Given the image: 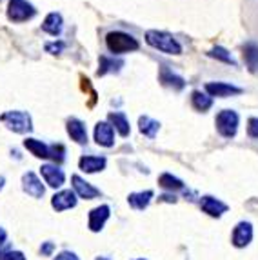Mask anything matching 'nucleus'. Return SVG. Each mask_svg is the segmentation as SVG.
<instances>
[{
  "instance_id": "f257e3e1",
  "label": "nucleus",
  "mask_w": 258,
  "mask_h": 260,
  "mask_svg": "<svg viewBox=\"0 0 258 260\" xmlns=\"http://www.w3.org/2000/svg\"><path fill=\"white\" fill-rule=\"evenodd\" d=\"M146 42L151 48L158 49V51L166 53V55H182V46L171 33L168 31H158V29H149L146 31Z\"/></svg>"
},
{
  "instance_id": "f03ea898",
  "label": "nucleus",
  "mask_w": 258,
  "mask_h": 260,
  "mask_svg": "<svg viewBox=\"0 0 258 260\" xmlns=\"http://www.w3.org/2000/svg\"><path fill=\"white\" fill-rule=\"evenodd\" d=\"M106 46L113 55H125V53L137 51L140 48V42L125 31H109L106 35Z\"/></svg>"
},
{
  "instance_id": "7ed1b4c3",
  "label": "nucleus",
  "mask_w": 258,
  "mask_h": 260,
  "mask_svg": "<svg viewBox=\"0 0 258 260\" xmlns=\"http://www.w3.org/2000/svg\"><path fill=\"white\" fill-rule=\"evenodd\" d=\"M0 122L4 124L8 129L15 133H29L33 129V122H31L29 113L26 111H6L0 115Z\"/></svg>"
},
{
  "instance_id": "20e7f679",
  "label": "nucleus",
  "mask_w": 258,
  "mask_h": 260,
  "mask_svg": "<svg viewBox=\"0 0 258 260\" xmlns=\"http://www.w3.org/2000/svg\"><path fill=\"white\" fill-rule=\"evenodd\" d=\"M37 15V9L27 0H9L8 4V18L13 24H22L27 22Z\"/></svg>"
},
{
  "instance_id": "39448f33",
  "label": "nucleus",
  "mask_w": 258,
  "mask_h": 260,
  "mask_svg": "<svg viewBox=\"0 0 258 260\" xmlns=\"http://www.w3.org/2000/svg\"><path fill=\"white\" fill-rule=\"evenodd\" d=\"M216 131H218L224 139H233L238 131V115L233 109H222L216 115Z\"/></svg>"
},
{
  "instance_id": "423d86ee",
  "label": "nucleus",
  "mask_w": 258,
  "mask_h": 260,
  "mask_svg": "<svg viewBox=\"0 0 258 260\" xmlns=\"http://www.w3.org/2000/svg\"><path fill=\"white\" fill-rule=\"evenodd\" d=\"M206 93L209 96H220V99H228L233 95H242L244 89L238 86H233L229 82H207Z\"/></svg>"
},
{
  "instance_id": "0eeeda50",
  "label": "nucleus",
  "mask_w": 258,
  "mask_h": 260,
  "mask_svg": "<svg viewBox=\"0 0 258 260\" xmlns=\"http://www.w3.org/2000/svg\"><path fill=\"white\" fill-rule=\"evenodd\" d=\"M95 142L104 148H111L115 144V129L109 122H99L95 126Z\"/></svg>"
},
{
  "instance_id": "6e6552de",
  "label": "nucleus",
  "mask_w": 258,
  "mask_h": 260,
  "mask_svg": "<svg viewBox=\"0 0 258 260\" xmlns=\"http://www.w3.org/2000/svg\"><path fill=\"white\" fill-rule=\"evenodd\" d=\"M40 173H42L46 184H49L51 187H60L66 180L64 171H62L60 168L53 166V164H44L42 168H40Z\"/></svg>"
},
{
  "instance_id": "1a4fd4ad",
  "label": "nucleus",
  "mask_w": 258,
  "mask_h": 260,
  "mask_svg": "<svg viewBox=\"0 0 258 260\" xmlns=\"http://www.w3.org/2000/svg\"><path fill=\"white\" fill-rule=\"evenodd\" d=\"M124 68V60L122 58H115V56H108V55H100L99 58V71L96 75L104 77L108 73H118V71Z\"/></svg>"
},
{
  "instance_id": "9d476101",
  "label": "nucleus",
  "mask_w": 258,
  "mask_h": 260,
  "mask_svg": "<svg viewBox=\"0 0 258 260\" xmlns=\"http://www.w3.org/2000/svg\"><path fill=\"white\" fill-rule=\"evenodd\" d=\"M158 78H160V82H162L164 86L173 87L175 91H180V89H184V87H185V80H184V78H182L180 75L173 73L168 66H162V68H160Z\"/></svg>"
},
{
  "instance_id": "9b49d317",
  "label": "nucleus",
  "mask_w": 258,
  "mask_h": 260,
  "mask_svg": "<svg viewBox=\"0 0 258 260\" xmlns=\"http://www.w3.org/2000/svg\"><path fill=\"white\" fill-rule=\"evenodd\" d=\"M62 29H64V18H62L60 13L53 11V13H49L48 17L44 18V22H42L44 33H48V35H51V37H58L62 33Z\"/></svg>"
},
{
  "instance_id": "f8f14e48",
  "label": "nucleus",
  "mask_w": 258,
  "mask_h": 260,
  "mask_svg": "<svg viewBox=\"0 0 258 260\" xmlns=\"http://www.w3.org/2000/svg\"><path fill=\"white\" fill-rule=\"evenodd\" d=\"M253 239V228L249 222H240L233 231V244L237 247H244Z\"/></svg>"
},
{
  "instance_id": "ddd939ff",
  "label": "nucleus",
  "mask_w": 258,
  "mask_h": 260,
  "mask_svg": "<svg viewBox=\"0 0 258 260\" xmlns=\"http://www.w3.org/2000/svg\"><path fill=\"white\" fill-rule=\"evenodd\" d=\"M242 56H244L245 66L251 73L258 70V44L254 40H249L242 46Z\"/></svg>"
},
{
  "instance_id": "4468645a",
  "label": "nucleus",
  "mask_w": 258,
  "mask_h": 260,
  "mask_svg": "<svg viewBox=\"0 0 258 260\" xmlns=\"http://www.w3.org/2000/svg\"><path fill=\"white\" fill-rule=\"evenodd\" d=\"M51 206L56 211H64V209L75 208V206H77V197H75V193L71 189H64L53 197Z\"/></svg>"
},
{
  "instance_id": "2eb2a0df",
  "label": "nucleus",
  "mask_w": 258,
  "mask_h": 260,
  "mask_svg": "<svg viewBox=\"0 0 258 260\" xmlns=\"http://www.w3.org/2000/svg\"><path fill=\"white\" fill-rule=\"evenodd\" d=\"M71 182H73L75 191L78 193V197H80V199L91 200V199H95V197L100 195V191L96 189V187H93L89 182H86L84 178L78 177V175H73V177H71Z\"/></svg>"
},
{
  "instance_id": "dca6fc26",
  "label": "nucleus",
  "mask_w": 258,
  "mask_h": 260,
  "mask_svg": "<svg viewBox=\"0 0 258 260\" xmlns=\"http://www.w3.org/2000/svg\"><path fill=\"white\" fill-rule=\"evenodd\" d=\"M22 184H24V191H26L27 195L35 197V199H40L44 195V186L42 182L39 180V177L31 171H27L24 177H22Z\"/></svg>"
},
{
  "instance_id": "f3484780",
  "label": "nucleus",
  "mask_w": 258,
  "mask_h": 260,
  "mask_svg": "<svg viewBox=\"0 0 258 260\" xmlns=\"http://www.w3.org/2000/svg\"><path fill=\"white\" fill-rule=\"evenodd\" d=\"M66 129H68V135L77 144L87 142V131H86V126H84V122L82 120H78V118H69Z\"/></svg>"
},
{
  "instance_id": "a211bd4d",
  "label": "nucleus",
  "mask_w": 258,
  "mask_h": 260,
  "mask_svg": "<svg viewBox=\"0 0 258 260\" xmlns=\"http://www.w3.org/2000/svg\"><path fill=\"white\" fill-rule=\"evenodd\" d=\"M108 160L104 158V156H93V155H86L82 156L80 160H78V166H80L82 171H86V173H96V171H102L106 168Z\"/></svg>"
},
{
  "instance_id": "6ab92c4d",
  "label": "nucleus",
  "mask_w": 258,
  "mask_h": 260,
  "mask_svg": "<svg viewBox=\"0 0 258 260\" xmlns=\"http://www.w3.org/2000/svg\"><path fill=\"white\" fill-rule=\"evenodd\" d=\"M200 208H202L204 213H207L211 217H220L222 213L228 211V206L224 202H220L218 199H213V197H202Z\"/></svg>"
},
{
  "instance_id": "aec40b11",
  "label": "nucleus",
  "mask_w": 258,
  "mask_h": 260,
  "mask_svg": "<svg viewBox=\"0 0 258 260\" xmlns=\"http://www.w3.org/2000/svg\"><path fill=\"white\" fill-rule=\"evenodd\" d=\"M109 218V208L108 206H99V208L91 209L89 213V230L91 231H100Z\"/></svg>"
},
{
  "instance_id": "412c9836",
  "label": "nucleus",
  "mask_w": 258,
  "mask_h": 260,
  "mask_svg": "<svg viewBox=\"0 0 258 260\" xmlns=\"http://www.w3.org/2000/svg\"><path fill=\"white\" fill-rule=\"evenodd\" d=\"M109 122H111V126L115 127L120 137H127L131 133V127H129V120L122 111H115V113H109Z\"/></svg>"
},
{
  "instance_id": "4be33fe9",
  "label": "nucleus",
  "mask_w": 258,
  "mask_h": 260,
  "mask_svg": "<svg viewBox=\"0 0 258 260\" xmlns=\"http://www.w3.org/2000/svg\"><path fill=\"white\" fill-rule=\"evenodd\" d=\"M24 146H26L27 151H31L35 156H39V158H49V146L48 144H44L42 140H37V139H26L24 140Z\"/></svg>"
},
{
  "instance_id": "5701e85b",
  "label": "nucleus",
  "mask_w": 258,
  "mask_h": 260,
  "mask_svg": "<svg viewBox=\"0 0 258 260\" xmlns=\"http://www.w3.org/2000/svg\"><path fill=\"white\" fill-rule=\"evenodd\" d=\"M138 129L142 135H146L147 139H155L160 129V124L151 117H140L138 118Z\"/></svg>"
},
{
  "instance_id": "b1692460",
  "label": "nucleus",
  "mask_w": 258,
  "mask_h": 260,
  "mask_svg": "<svg viewBox=\"0 0 258 260\" xmlns=\"http://www.w3.org/2000/svg\"><path fill=\"white\" fill-rule=\"evenodd\" d=\"M191 104H193V108L197 109V111H207V109L213 106V96H209L206 91H193V95H191Z\"/></svg>"
},
{
  "instance_id": "393cba45",
  "label": "nucleus",
  "mask_w": 258,
  "mask_h": 260,
  "mask_svg": "<svg viewBox=\"0 0 258 260\" xmlns=\"http://www.w3.org/2000/svg\"><path fill=\"white\" fill-rule=\"evenodd\" d=\"M207 55L211 56V58H215V60L218 62H224V64H229L233 66V68H237V60L233 58V55L228 51L225 48H222V46H215V48H211L209 51H207Z\"/></svg>"
},
{
  "instance_id": "a878e982",
  "label": "nucleus",
  "mask_w": 258,
  "mask_h": 260,
  "mask_svg": "<svg viewBox=\"0 0 258 260\" xmlns=\"http://www.w3.org/2000/svg\"><path fill=\"white\" fill-rule=\"evenodd\" d=\"M151 199H153V191H140V193L129 195L127 202H129V206L135 209H146Z\"/></svg>"
},
{
  "instance_id": "bb28decb",
  "label": "nucleus",
  "mask_w": 258,
  "mask_h": 260,
  "mask_svg": "<svg viewBox=\"0 0 258 260\" xmlns=\"http://www.w3.org/2000/svg\"><path fill=\"white\" fill-rule=\"evenodd\" d=\"M158 184L164 187V189H169V191H178V189H184V182H182L180 178L173 177L171 173H164V175H160V178H158Z\"/></svg>"
},
{
  "instance_id": "cd10ccee",
  "label": "nucleus",
  "mask_w": 258,
  "mask_h": 260,
  "mask_svg": "<svg viewBox=\"0 0 258 260\" xmlns=\"http://www.w3.org/2000/svg\"><path fill=\"white\" fill-rule=\"evenodd\" d=\"M0 260H26V256L20 251H11L8 244L4 242L0 246Z\"/></svg>"
},
{
  "instance_id": "c85d7f7f",
  "label": "nucleus",
  "mask_w": 258,
  "mask_h": 260,
  "mask_svg": "<svg viewBox=\"0 0 258 260\" xmlns=\"http://www.w3.org/2000/svg\"><path fill=\"white\" fill-rule=\"evenodd\" d=\"M64 146H60V144H53V146H49V158H53L55 162H62L64 160Z\"/></svg>"
},
{
  "instance_id": "c756f323",
  "label": "nucleus",
  "mask_w": 258,
  "mask_h": 260,
  "mask_svg": "<svg viewBox=\"0 0 258 260\" xmlns=\"http://www.w3.org/2000/svg\"><path fill=\"white\" fill-rule=\"evenodd\" d=\"M44 48H46V51L48 53H51V55H58V53L64 51L66 44L62 42V40H55V42H48Z\"/></svg>"
},
{
  "instance_id": "7c9ffc66",
  "label": "nucleus",
  "mask_w": 258,
  "mask_h": 260,
  "mask_svg": "<svg viewBox=\"0 0 258 260\" xmlns=\"http://www.w3.org/2000/svg\"><path fill=\"white\" fill-rule=\"evenodd\" d=\"M247 135H249L251 139H258V117L249 118V122H247Z\"/></svg>"
},
{
  "instance_id": "2f4dec72",
  "label": "nucleus",
  "mask_w": 258,
  "mask_h": 260,
  "mask_svg": "<svg viewBox=\"0 0 258 260\" xmlns=\"http://www.w3.org/2000/svg\"><path fill=\"white\" fill-rule=\"evenodd\" d=\"M40 251H42V255L49 256L53 251H55V244H53V242H44L42 247H40Z\"/></svg>"
},
{
  "instance_id": "473e14b6",
  "label": "nucleus",
  "mask_w": 258,
  "mask_h": 260,
  "mask_svg": "<svg viewBox=\"0 0 258 260\" xmlns=\"http://www.w3.org/2000/svg\"><path fill=\"white\" fill-rule=\"evenodd\" d=\"M55 260H78V256L75 255V253H69V251H64L60 253V255L56 256Z\"/></svg>"
},
{
  "instance_id": "72a5a7b5",
  "label": "nucleus",
  "mask_w": 258,
  "mask_h": 260,
  "mask_svg": "<svg viewBox=\"0 0 258 260\" xmlns=\"http://www.w3.org/2000/svg\"><path fill=\"white\" fill-rule=\"evenodd\" d=\"M160 200H164V202H177V197L175 195H164V197H160Z\"/></svg>"
},
{
  "instance_id": "f704fd0d",
  "label": "nucleus",
  "mask_w": 258,
  "mask_h": 260,
  "mask_svg": "<svg viewBox=\"0 0 258 260\" xmlns=\"http://www.w3.org/2000/svg\"><path fill=\"white\" fill-rule=\"evenodd\" d=\"M4 242H6V231L0 228V246H2Z\"/></svg>"
},
{
  "instance_id": "c9c22d12",
  "label": "nucleus",
  "mask_w": 258,
  "mask_h": 260,
  "mask_svg": "<svg viewBox=\"0 0 258 260\" xmlns=\"http://www.w3.org/2000/svg\"><path fill=\"white\" fill-rule=\"evenodd\" d=\"M4 184H6V178L2 177V175H0V189H2V187H4Z\"/></svg>"
},
{
  "instance_id": "e433bc0d",
  "label": "nucleus",
  "mask_w": 258,
  "mask_h": 260,
  "mask_svg": "<svg viewBox=\"0 0 258 260\" xmlns=\"http://www.w3.org/2000/svg\"><path fill=\"white\" fill-rule=\"evenodd\" d=\"M96 260H109V258H102V256H100V258H96Z\"/></svg>"
},
{
  "instance_id": "4c0bfd02",
  "label": "nucleus",
  "mask_w": 258,
  "mask_h": 260,
  "mask_svg": "<svg viewBox=\"0 0 258 260\" xmlns=\"http://www.w3.org/2000/svg\"><path fill=\"white\" fill-rule=\"evenodd\" d=\"M140 260H144V258H140Z\"/></svg>"
}]
</instances>
